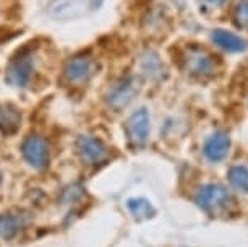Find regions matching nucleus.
<instances>
[{"instance_id": "nucleus-1", "label": "nucleus", "mask_w": 248, "mask_h": 247, "mask_svg": "<svg viewBox=\"0 0 248 247\" xmlns=\"http://www.w3.org/2000/svg\"><path fill=\"white\" fill-rule=\"evenodd\" d=\"M180 67L195 78L211 77L217 68L216 57L201 46L190 44L180 50L179 54Z\"/></svg>"}, {"instance_id": "nucleus-2", "label": "nucleus", "mask_w": 248, "mask_h": 247, "mask_svg": "<svg viewBox=\"0 0 248 247\" xmlns=\"http://www.w3.org/2000/svg\"><path fill=\"white\" fill-rule=\"evenodd\" d=\"M233 198L231 192L221 184H204L196 190L195 203L206 213H219L232 205Z\"/></svg>"}, {"instance_id": "nucleus-3", "label": "nucleus", "mask_w": 248, "mask_h": 247, "mask_svg": "<svg viewBox=\"0 0 248 247\" xmlns=\"http://www.w3.org/2000/svg\"><path fill=\"white\" fill-rule=\"evenodd\" d=\"M34 72V55L30 48H25L13 55L7 67V80L16 88H26L30 85Z\"/></svg>"}, {"instance_id": "nucleus-4", "label": "nucleus", "mask_w": 248, "mask_h": 247, "mask_svg": "<svg viewBox=\"0 0 248 247\" xmlns=\"http://www.w3.org/2000/svg\"><path fill=\"white\" fill-rule=\"evenodd\" d=\"M140 88H141V80H140L137 75H127V77L120 78V80L107 91L106 102L112 109L120 111L133 101V98L140 93Z\"/></svg>"}, {"instance_id": "nucleus-5", "label": "nucleus", "mask_w": 248, "mask_h": 247, "mask_svg": "<svg viewBox=\"0 0 248 247\" xmlns=\"http://www.w3.org/2000/svg\"><path fill=\"white\" fill-rule=\"evenodd\" d=\"M21 155L25 161L34 169H46L49 165V145L47 140L37 133L28 135L21 143Z\"/></svg>"}, {"instance_id": "nucleus-6", "label": "nucleus", "mask_w": 248, "mask_h": 247, "mask_svg": "<svg viewBox=\"0 0 248 247\" xmlns=\"http://www.w3.org/2000/svg\"><path fill=\"white\" fill-rule=\"evenodd\" d=\"M96 64L90 55L79 54L75 57H70L63 67V78L72 85H81L86 83L94 75Z\"/></svg>"}, {"instance_id": "nucleus-7", "label": "nucleus", "mask_w": 248, "mask_h": 247, "mask_svg": "<svg viewBox=\"0 0 248 247\" xmlns=\"http://www.w3.org/2000/svg\"><path fill=\"white\" fill-rule=\"evenodd\" d=\"M77 151L86 165H99L109 156L104 142L93 135H79L77 138Z\"/></svg>"}, {"instance_id": "nucleus-8", "label": "nucleus", "mask_w": 248, "mask_h": 247, "mask_svg": "<svg viewBox=\"0 0 248 247\" xmlns=\"http://www.w3.org/2000/svg\"><path fill=\"white\" fill-rule=\"evenodd\" d=\"M127 137L133 147H143L149 137V113L144 108L135 111L125 125Z\"/></svg>"}, {"instance_id": "nucleus-9", "label": "nucleus", "mask_w": 248, "mask_h": 247, "mask_svg": "<svg viewBox=\"0 0 248 247\" xmlns=\"http://www.w3.org/2000/svg\"><path fill=\"white\" fill-rule=\"evenodd\" d=\"M229 150H231V137L224 130H217L209 135L203 145V155L211 163L222 161L229 155Z\"/></svg>"}, {"instance_id": "nucleus-10", "label": "nucleus", "mask_w": 248, "mask_h": 247, "mask_svg": "<svg viewBox=\"0 0 248 247\" xmlns=\"http://www.w3.org/2000/svg\"><path fill=\"white\" fill-rule=\"evenodd\" d=\"M21 113L12 102H0V132L3 135H13L20 129Z\"/></svg>"}, {"instance_id": "nucleus-11", "label": "nucleus", "mask_w": 248, "mask_h": 247, "mask_svg": "<svg viewBox=\"0 0 248 247\" xmlns=\"http://www.w3.org/2000/svg\"><path fill=\"white\" fill-rule=\"evenodd\" d=\"M213 41L214 44H217L219 48L227 50V52H242L247 49V43L243 41L240 36L233 34L231 31L226 30H216L213 31Z\"/></svg>"}, {"instance_id": "nucleus-12", "label": "nucleus", "mask_w": 248, "mask_h": 247, "mask_svg": "<svg viewBox=\"0 0 248 247\" xmlns=\"http://www.w3.org/2000/svg\"><path fill=\"white\" fill-rule=\"evenodd\" d=\"M140 59H141L140 65H141L144 75L151 78V80H161L164 77V72H166V67H164L161 57L153 50H146Z\"/></svg>"}, {"instance_id": "nucleus-13", "label": "nucleus", "mask_w": 248, "mask_h": 247, "mask_svg": "<svg viewBox=\"0 0 248 247\" xmlns=\"http://www.w3.org/2000/svg\"><path fill=\"white\" fill-rule=\"evenodd\" d=\"M21 215H13V213H2L0 215V236L3 239H13L18 234V231L21 230Z\"/></svg>"}, {"instance_id": "nucleus-14", "label": "nucleus", "mask_w": 248, "mask_h": 247, "mask_svg": "<svg viewBox=\"0 0 248 247\" xmlns=\"http://www.w3.org/2000/svg\"><path fill=\"white\" fill-rule=\"evenodd\" d=\"M227 179L238 192L248 194V167L243 165H233L227 172Z\"/></svg>"}, {"instance_id": "nucleus-15", "label": "nucleus", "mask_w": 248, "mask_h": 247, "mask_svg": "<svg viewBox=\"0 0 248 247\" xmlns=\"http://www.w3.org/2000/svg\"><path fill=\"white\" fill-rule=\"evenodd\" d=\"M127 207H128V210L132 212V215L137 218V220H148V218L156 215V210L153 208V205L143 197L128 198L127 200Z\"/></svg>"}, {"instance_id": "nucleus-16", "label": "nucleus", "mask_w": 248, "mask_h": 247, "mask_svg": "<svg viewBox=\"0 0 248 247\" xmlns=\"http://www.w3.org/2000/svg\"><path fill=\"white\" fill-rule=\"evenodd\" d=\"M233 21L237 26L248 28V0H238L235 10H233Z\"/></svg>"}, {"instance_id": "nucleus-17", "label": "nucleus", "mask_w": 248, "mask_h": 247, "mask_svg": "<svg viewBox=\"0 0 248 247\" xmlns=\"http://www.w3.org/2000/svg\"><path fill=\"white\" fill-rule=\"evenodd\" d=\"M79 195H81V190H77L75 187H68L67 190L63 192V197H62V200H63V203H67V202H70V200H75V198H78Z\"/></svg>"}, {"instance_id": "nucleus-18", "label": "nucleus", "mask_w": 248, "mask_h": 247, "mask_svg": "<svg viewBox=\"0 0 248 247\" xmlns=\"http://www.w3.org/2000/svg\"><path fill=\"white\" fill-rule=\"evenodd\" d=\"M102 2H104V0H90V7L93 10H96V8H99L102 5Z\"/></svg>"}, {"instance_id": "nucleus-19", "label": "nucleus", "mask_w": 248, "mask_h": 247, "mask_svg": "<svg viewBox=\"0 0 248 247\" xmlns=\"http://www.w3.org/2000/svg\"><path fill=\"white\" fill-rule=\"evenodd\" d=\"M204 2H208L209 5H214V7H217V5H222L226 0H204Z\"/></svg>"}, {"instance_id": "nucleus-20", "label": "nucleus", "mask_w": 248, "mask_h": 247, "mask_svg": "<svg viewBox=\"0 0 248 247\" xmlns=\"http://www.w3.org/2000/svg\"><path fill=\"white\" fill-rule=\"evenodd\" d=\"M2 181H3V174H2V171H0V184H2Z\"/></svg>"}]
</instances>
